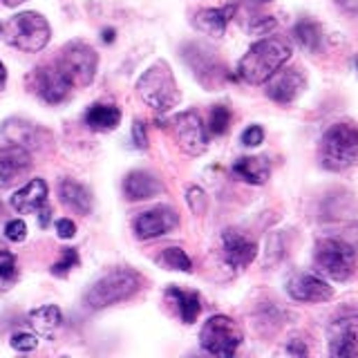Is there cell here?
I'll return each instance as SVG.
<instances>
[{
	"mask_svg": "<svg viewBox=\"0 0 358 358\" xmlns=\"http://www.w3.org/2000/svg\"><path fill=\"white\" fill-rule=\"evenodd\" d=\"M291 59V45L285 38H262L251 45L238 65V76L244 83L262 85L268 76L278 72Z\"/></svg>",
	"mask_w": 358,
	"mask_h": 358,
	"instance_id": "cell-1",
	"label": "cell"
},
{
	"mask_svg": "<svg viewBox=\"0 0 358 358\" xmlns=\"http://www.w3.org/2000/svg\"><path fill=\"white\" fill-rule=\"evenodd\" d=\"M358 159V126L354 121H338L320 137L318 162L324 171L343 173Z\"/></svg>",
	"mask_w": 358,
	"mask_h": 358,
	"instance_id": "cell-2",
	"label": "cell"
},
{
	"mask_svg": "<svg viewBox=\"0 0 358 358\" xmlns=\"http://www.w3.org/2000/svg\"><path fill=\"white\" fill-rule=\"evenodd\" d=\"M137 92L143 99V103H148L157 112H168L182 99L166 61H157L148 72H143V76L137 81Z\"/></svg>",
	"mask_w": 358,
	"mask_h": 358,
	"instance_id": "cell-3",
	"label": "cell"
},
{
	"mask_svg": "<svg viewBox=\"0 0 358 358\" xmlns=\"http://www.w3.org/2000/svg\"><path fill=\"white\" fill-rule=\"evenodd\" d=\"M141 278L132 271H126V268H117L108 275H103L101 280L90 287V291L85 294V305L90 309H106L117 305V302H123L132 298L139 291Z\"/></svg>",
	"mask_w": 358,
	"mask_h": 358,
	"instance_id": "cell-4",
	"label": "cell"
},
{
	"mask_svg": "<svg viewBox=\"0 0 358 358\" xmlns=\"http://www.w3.org/2000/svg\"><path fill=\"white\" fill-rule=\"evenodd\" d=\"M313 264L322 275L336 280V282H345L356 268V251L338 238H324L316 244Z\"/></svg>",
	"mask_w": 358,
	"mask_h": 358,
	"instance_id": "cell-5",
	"label": "cell"
},
{
	"mask_svg": "<svg viewBox=\"0 0 358 358\" xmlns=\"http://www.w3.org/2000/svg\"><path fill=\"white\" fill-rule=\"evenodd\" d=\"M199 345L213 356L231 358L242 345V329L229 316H210L199 331Z\"/></svg>",
	"mask_w": 358,
	"mask_h": 358,
	"instance_id": "cell-6",
	"label": "cell"
},
{
	"mask_svg": "<svg viewBox=\"0 0 358 358\" xmlns=\"http://www.w3.org/2000/svg\"><path fill=\"white\" fill-rule=\"evenodd\" d=\"M52 38V27L38 11H22L9 20V43L20 52H41Z\"/></svg>",
	"mask_w": 358,
	"mask_h": 358,
	"instance_id": "cell-7",
	"label": "cell"
},
{
	"mask_svg": "<svg viewBox=\"0 0 358 358\" xmlns=\"http://www.w3.org/2000/svg\"><path fill=\"white\" fill-rule=\"evenodd\" d=\"M56 65L61 67L63 74L70 78L72 85H90L96 74L99 56L83 41H72L61 50V56Z\"/></svg>",
	"mask_w": 358,
	"mask_h": 358,
	"instance_id": "cell-8",
	"label": "cell"
},
{
	"mask_svg": "<svg viewBox=\"0 0 358 358\" xmlns=\"http://www.w3.org/2000/svg\"><path fill=\"white\" fill-rule=\"evenodd\" d=\"M329 354L336 358L358 354V311L343 309L329 322Z\"/></svg>",
	"mask_w": 358,
	"mask_h": 358,
	"instance_id": "cell-9",
	"label": "cell"
},
{
	"mask_svg": "<svg viewBox=\"0 0 358 358\" xmlns=\"http://www.w3.org/2000/svg\"><path fill=\"white\" fill-rule=\"evenodd\" d=\"M11 206L14 210L22 213V215H29V213H38V224L41 229H48L52 222V208L48 206V184L41 177H34L16 190L11 195Z\"/></svg>",
	"mask_w": 358,
	"mask_h": 358,
	"instance_id": "cell-10",
	"label": "cell"
},
{
	"mask_svg": "<svg viewBox=\"0 0 358 358\" xmlns=\"http://www.w3.org/2000/svg\"><path fill=\"white\" fill-rule=\"evenodd\" d=\"M171 126L179 148L186 155L197 157L208 148V134L197 112H182V115L173 117Z\"/></svg>",
	"mask_w": 358,
	"mask_h": 358,
	"instance_id": "cell-11",
	"label": "cell"
},
{
	"mask_svg": "<svg viewBox=\"0 0 358 358\" xmlns=\"http://www.w3.org/2000/svg\"><path fill=\"white\" fill-rule=\"evenodd\" d=\"M31 87L43 101L56 106V103H63V101L70 96L72 83H70V78L63 74L59 65H43L34 70Z\"/></svg>",
	"mask_w": 358,
	"mask_h": 358,
	"instance_id": "cell-12",
	"label": "cell"
},
{
	"mask_svg": "<svg viewBox=\"0 0 358 358\" xmlns=\"http://www.w3.org/2000/svg\"><path fill=\"white\" fill-rule=\"evenodd\" d=\"M266 96L275 101V103H294V101L305 92L307 87V78L298 67H280L278 72H273L266 78Z\"/></svg>",
	"mask_w": 358,
	"mask_h": 358,
	"instance_id": "cell-13",
	"label": "cell"
},
{
	"mask_svg": "<svg viewBox=\"0 0 358 358\" xmlns=\"http://www.w3.org/2000/svg\"><path fill=\"white\" fill-rule=\"evenodd\" d=\"M177 224H179V215L175 208L155 206L152 210H145L134 220V233H137L139 240H155L171 233Z\"/></svg>",
	"mask_w": 358,
	"mask_h": 358,
	"instance_id": "cell-14",
	"label": "cell"
},
{
	"mask_svg": "<svg viewBox=\"0 0 358 358\" xmlns=\"http://www.w3.org/2000/svg\"><path fill=\"white\" fill-rule=\"evenodd\" d=\"M289 296L298 302H327L334 296V289L327 280L316 273H296L287 282Z\"/></svg>",
	"mask_w": 358,
	"mask_h": 358,
	"instance_id": "cell-15",
	"label": "cell"
},
{
	"mask_svg": "<svg viewBox=\"0 0 358 358\" xmlns=\"http://www.w3.org/2000/svg\"><path fill=\"white\" fill-rule=\"evenodd\" d=\"M222 244H224V260L233 268L249 266L257 255V244L238 231H231V229L224 231Z\"/></svg>",
	"mask_w": 358,
	"mask_h": 358,
	"instance_id": "cell-16",
	"label": "cell"
},
{
	"mask_svg": "<svg viewBox=\"0 0 358 358\" xmlns=\"http://www.w3.org/2000/svg\"><path fill=\"white\" fill-rule=\"evenodd\" d=\"M31 166V157L27 148L9 143L7 148H0V190L9 188L11 182H16V177Z\"/></svg>",
	"mask_w": 358,
	"mask_h": 358,
	"instance_id": "cell-17",
	"label": "cell"
},
{
	"mask_svg": "<svg viewBox=\"0 0 358 358\" xmlns=\"http://www.w3.org/2000/svg\"><path fill=\"white\" fill-rule=\"evenodd\" d=\"M123 193L130 201H145L164 193V184L148 171H132L123 179Z\"/></svg>",
	"mask_w": 358,
	"mask_h": 358,
	"instance_id": "cell-18",
	"label": "cell"
},
{
	"mask_svg": "<svg viewBox=\"0 0 358 358\" xmlns=\"http://www.w3.org/2000/svg\"><path fill=\"white\" fill-rule=\"evenodd\" d=\"M238 11V5H227V7H215V9H201L195 14V27L199 31L208 34V36H224L231 18Z\"/></svg>",
	"mask_w": 358,
	"mask_h": 358,
	"instance_id": "cell-19",
	"label": "cell"
},
{
	"mask_svg": "<svg viewBox=\"0 0 358 358\" xmlns=\"http://www.w3.org/2000/svg\"><path fill=\"white\" fill-rule=\"evenodd\" d=\"M0 132H3V137L9 143L20 145V148H27V150L41 145V139H43V130L25 119H7L3 123V128H0Z\"/></svg>",
	"mask_w": 358,
	"mask_h": 358,
	"instance_id": "cell-20",
	"label": "cell"
},
{
	"mask_svg": "<svg viewBox=\"0 0 358 358\" xmlns=\"http://www.w3.org/2000/svg\"><path fill=\"white\" fill-rule=\"evenodd\" d=\"M186 61L193 65L197 78L204 85H213V83H217V78L227 76L222 63L215 59V54L213 52H206L201 48H190V54H186Z\"/></svg>",
	"mask_w": 358,
	"mask_h": 358,
	"instance_id": "cell-21",
	"label": "cell"
},
{
	"mask_svg": "<svg viewBox=\"0 0 358 358\" xmlns=\"http://www.w3.org/2000/svg\"><path fill=\"white\" fill-rule=\"evenodd\" d=\"M59 197L65 206L76 210L78 215H87L92 210V195H90V190L83 184L74 182V179H63L59 184Z\"/></svg>",
	"mask_w": 358,
	"mask_h": 358,
	"instance_id": "cell-22",
	"label": "cell"
},
{
	"mask_svg": "<svg viewBox=\"0 0 358 358\" xmlns=\"http://www.w3.org/2000/svg\"><path fill=\"white\" fill-rule=\"evenodd\" d=\"M61 322H63V313L56 305H45L29 313L31 329L38 336H43V338H54L56 331L61 327Z\"/></svg>",
	"mask_w": 358,
	"mask_h": 358,
	"instance_id": "cell-23",
	"label": "cell"
},
{
	"mask_svg": "<svg viewBox=\"0 0 358 358\" xmlns=\"http://www.w3.org/2000/svg\"><path fill=\"white\" fill-rule=\"evenodd\" d=\"M233 173L240 179H244L246 184L262 186L268 179V175H271V166L262 157H242V159L233 164Z\"/></svg>",
	"mask_w": 358,
	"mask_h": 358,
	"instance_id": "cell-24",
	"label": "cell"
},
{
	"mask_svg": "<svg viewBox=\"0 0 358 358\" xmlns=\"http://www.w3.org/2000/svg\"><path fill=\"white\" fill-rule=\"evenodd\" d=\"M121 121V110L117 106H101L94 103L85 112V126L90 130H96V132H108V130H115Z\"/></svg>",
	"mask_w": 358,
	"mask_h": 358,
	"instance_id": "cell-25",
	"label": "cell"
},
{
	"mask_svg": "<svg viewBox=\"0 0 358 358\" xmlns=\"http://www.w3.org/2000/svg\"><path fill=\"white\" fill-rule=\"evenodd\" d=\"M166 296L177 305L179 316H182V320L186 324H193L197 320L199 311H201V300H199V296L195 294V291H182L177 287H168Z\"/></svg>",
	"mask_w": 358,
	"mask_h": 358,
	"instance_id": "cell-26",
	"label": "cell"
},
{
	"mask_svg": "<svg viewBox=\"0 0 358 358\" xmlns=\"http://www.w3.org/2000/svg\"><path fill=\"white\" fill-rule=\"evenodd\" d=\"M294 38L298 41V45L307 52H318L322 45V31L318 22H313L309 18L300 20L294 27Z\"/></svg>",
	"mask_w": 358,
	"mask_h": 358,
	"instance_id": "cell-27",
	"label": "cell"
},
{
	"mask_svg": "<svg viewBox=\"0 0 358 358\" xmlns=\"http://www.w3.org/2000/svg\"><path fill=\"white\" fill-rule=\"evenodd\" d=\"M164 264L175 268V271H184V273L193 271V262H190L186 251L179 249V246H168V249L164 251Z\"/></svg>",
	"mask_w": 358,
	"mask_h": 358,
	"instance_id": "cell-28",
	"label": "cell"
},
{
	"mask_svg": "<svg viewBox=\"0 0 358 358\" xmlns=\"http://www.w3.org/2000/svg\"><path fill=\"white\" fill-rule=\"evenodd\" d=\"M229 123H231V110L227 106H215L210 110V119H208V132L220 137L229 130Z\"/></svg>",
	"mask_w": 358,
	"mask_h": 358,
	"instance_id": "cell-29",
	"label": "cell"
},
{
	"mask_svg": "<svg viewBox=\"0 0 358 358\" xmlns=\"http://www.w3.org/2000/svg\"><path fill=\"white\" fill-rule=\"evenodd\" d=\"M78 262H81L78 251L76 249H65L63 255H61V260L52 264V273L54 275H67L74 266H78Z\"/></svg>",
	"mask_w": 358,
	"mask_h": 358,
	"instance_id": "cell-30",
	"label": "cell"
},
{
	"mask_svg": "<svg viewBox=\"0 0 358 358\" xmlns=\"http://www.w3.org/2000/svg\"><path fill=\"white\" fill-rule=\"evenodd\" d=\"M18 273L16 268V255L9 251H0V282H9Z\"/></svg>",
	"mask_w": 358,
	"mask_h": 358,
	"instance_id": "cell-31",
	"label": "cell"
},
{
	"mask_svg": "<svg viewBox=\"0 0 358 358\" xmlns=\"http://www.w3.org/2000/svg\"><path fill=\"white\" fill-rule=\"evenodd\" d=\"M11 347H14L16 352H34L38 347V341H36V336L22 331V334L11 336Z\"/></svg>",
	"mask_w": 358,
	"mask_h": 358,
	"instance_id": "cell-32",
	"label": "cell"
},
{
	"mask_svg": "<svg viewBox=\"0 0 358 358\" xmlns=\"http://www.w3.org/2000/svg\"><path fill=\"white\" fill-rule=\"evenodd\" d=\"M5 238L11 240V242H22L27 238V227H25V222L22 220H11L7 222V227H5Z\"/></svg>",
	"mask_w": 358,
	"mask_h": 358,
	"instance_id": "cell-33",
	"label": "cell"
},
{
	"mask_svg": "<svg viewBox=\"0 0 358 358\" xmlns=\"http://www.w3.org/2000/svg\"><path fill=\"white\" fill-rule=\"evenodd\" d=\"M188 206L193 208V213H197V215H201V213L206 210V195H204V190L193 186V188H188Z\"/></svg>",
	"mask_w": 358,
	"mask_h": 358,
	"instance_id": "cell-34",
	"label": "cell"
},
{
	"mask_svg": "<svg viewBox=\"0 0 358 358\" xmlns=\"http://www.w3.org/2000/svg\"><path fill=\"white\" fill-rule=\"evenodd\" d=\"M275 27V18L271 16H255L249 25V31L251 34H268Z\"/></svg>",
	"mask_w": 358,
	"mask_h": 358,
	"instance_id": "cell-35",
	"label": "cell"
},
{
	"mask_svg": "<svg viewBox=\"0 0 358 358\" xmlns=\"http://www.w3.org/2000/svg\"><path fill=\"white\" fill-rule=\"evenodd\" d=\"M264 141V130L260 126H249L244 132H242V143L244 145H260Z\"/></svg>",
	"mask_w": 358,
	"mask_h": 358,
	"instance_id": "cell-36",
	"label": "cell"
},
{
	"mask_svg": "<svg viewBox=\"0 0 358 358\" xmlns=\"http://www.w3.org/2000/svg\"><path fill=\"white\" fill-rule=\"evenodd\" d=\"M56 233H59V238L61 240H72L74 235H76V224L72 220H59L56 222Z\"/></svg>",
	"mask_w": 358,
	"mask_h": 358,
	"instance_id": "cell-37",
	"label": "cell"
},
{
	"mask_svg": "<svg viewBox=\"0 0 358 358\" xmlns=\"http://www.w3.org/2000/svg\"><path fill=\"white\" fill-rule=\"evenodd\" d=\"M132 141L137 148H148V137H145V126L141 121H134L132 123Z\"/></svg>",
	"mask_w": 358,
	"mask_h": 358,
	"instance_id": "cell-38",
	"label": "cell"
},
{
	"mask_svg": "<svg viewBox=\"0 0 358 358\" xmlns=\"http://www.w3.org/2000/svg\"><path fill=\"white\" fill-rule=\"evenodd\" d=\"M341 9L350 11V14H358V0H336Z\"/></svg>",
	"mask_w": 358,
	"mask_h": 358,
	"instance_id": "cell-39",
	"label": "cell"
},
{
	"mask_svg": "<svg viewBox=\"0 0 358 358\" xmlns=\"http://www.w3.org/2000/svg\"><path fill=\"white\" fill-rule=\"evenodd\" d=\"M287 352H289V354H296V356H307V347L294 341V343H291V345L287 347Z\"/></svg>",
	"mask_w": 358,
	"mask_h": 358,
	"instance_id": "cell-40",
	"label": "cell"
},
{
	"mask_svg": "<svg viewBox=\"0 0 358 358\" xmlns=\"http://www.w3.org/2000/svg\"><path fill=\"white\" fill-rule=\"evenodd\" d=\"M103 41H106V43H112V41H115V29H106V31H103Z\"/></svg>",
	"mask_w": 358,
	"mask_h": 358,
	"instance_id": "cell-41",
	"label": "cell"
},
{
	"mask_svg": "<svg viewBox=\"0 0 358 358\" xmlns=\"http://www.w3.org/2000/svg\"><path fill=\"white\" fill-rule=\"evenodd\" d=\"M5 78H7V70H5V65L0 63V87L5 85Z\"/></svg>",
	"mask_w": 358,
	"mask_h": 358,
	"instance_id": "cell-42",
	"label": "cell"
},
{
	"mask_svg": "<svg viewBox=\"0 0 358 358\" xmlns=\"http://www.w3.org/2000/svg\"><path fill=\"white\" fill-rule=\"evenodd\" d=\"M3 3H5L7 7H18V5L25 3V0H3Z\"/></svg>",
	"mask_w": 358,
	"mask_h": 358,
	"instance_id": "cell-43",
	"label": "cell"
},
{
	"mask_svg": "<svg viewBox=\"0 0 358 358\" xmlns=\"http://www.w3.org/2000/svg\"><path fill=\"white\" fill-rule=\"evenodd\" d=\"M356 67H358V59H356Z\"/></svg>",
	"mask_w": 358,
	"mask_h": 358,
	"instance_id": "cell-44",
	"label": "cell"
},
{
	"mask_svg": "<svg viewBox=\"0 0 358 358\" xmlns=\"http://www.w3.org/2000/svg\"><path fill=\"white\" fill-rule=\"evenodd\" d=\"M0 31H3V25H0Z\"/></svg>",
	"mask_w": 358,
	"mask_h": 358,
	"instance_id": "cell-45",
	"label": "cell"
}]
</instances>
